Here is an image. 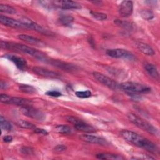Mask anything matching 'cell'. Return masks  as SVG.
<instances>
[{"label":"cell","mask_w":160,"mask_h":160,"mask_svg":"<svg viewBox=\"0 0 160 160\" xmlns=\"http://www.w3.org/2000/svg\"><path fill=\"white\" fill-rule=\"evenodd\" d=\"M145 71L147 74L151 78L159 80V73L156 68V66L151 63H145L144 65Z\"/></svg>","instance_id":"e0dca14e"},{"label":"cell","mask_w":160,"mask_h":160,"mask_svg":"<svg viewBox=\"0 0 160 160\" xmlns=\"http://www.w3.org/2000/svg\"><path fill=\"white\" fill-rule=\"evenodd\" d=\"M8 85L6 83L5 81H3L2 80L1 81V84H0V87H1V89H6L7 88Z\"/></svg>","instance_id":"60d3db41"},{"label":"cell","mask_w":160,"mask_h":160,"mask_svg":"<svg viewBox=\"0 0 160 160\" xmlns=\"http://www.w3.org/2000/svg\"><path fill=\"white\" fill-rule=\"evenodd\" d=\"M1 48L4 49H10L17 52H22L29 56H33L39 60H43L46 59V55L42 52L38 51L29 46L22 44L1 41Z\"/></svg>","instance_id":"7a4b0ae2"},{"label":"cell","mask_w":160,"mask_h":160,"mask_svg":"<svg viewBox=\"0 0 160 160\" xmlns=\"http://www.w3.org/2000/svg\"><path fill=\"white\" fill-rule=\"evenodd\" d=\"M0 11L9 14H14L16 13V11L13 7L4 4H0Z\"/></svg>","instance_id":"484cf974"},{"label":"cell","mask_w":160,"mask_h":160,"mask_svg":"<svg viewBox=\"0 0 160 160\" xmlns=\"http://www.w3.org/2000/svg\"><path fill=\"white\" fill-rule=\"evenodd\" d=\"M120 134L124 139L136 146L143 148L152 153H157L159 151L156 144L136 132L125 129L122 130Z\"/></svg>","instance_id":"6da1fadb"},{"label":"cell","mask_w":160,"mask_h":160,"mask_svg":"<svg viewBox=\"0 0 160 160\" xmlns=\"http://www.w3.org/2000/svg\"><path fill=\"white\" fill-rule=\"evenodd\" d=\"M90 2L96 6H101L103 4V2L101 1H92Z\"/></svg>","instance_id":"ab89813d"},{"label":"cell","mask_w":160,"mask_h":160,"mask_svg":"<svg viewBox=\"0 0 160 160\" xmlns=\"http://www.w3.org/2000/svg\"><path fill=\"white\" fill-rule=\"evenodd\" d=\"M55 131L58 133L59 134H68L71 132V129L70 127L64 124H60V125H57L55 127L54 129Z\"/></svg>","instance_id":"cb8c5ba5"},{"label":"cell","mask_w":160,"mask_h":160,"mask_svg":"<svg viewBox=\"0 0 160 160\" xmlns=\"http://www.w3.org/2000/svg\"><path fill=\"white\" fill-rule=\"evenodd\" d=\"M4 57L7 58L9 61H12L16 65V66L20 70L24 71L28 67V64L26 59H24L22 57L18 56L14 54H4Z\"/></svg>","instance_id":"4fadbf2b"},{"label":"cell","mask_w":160,"mask_h":160,"mask_svg":"<svg viewBox=\"0 0 160 160\" xmlns=\"http://www.w3.org/2000/svg\"><path fill=\"white\" fill-rule=\"evenodd\" d=\"M120 89L126 92L128 94H147L151 92L150 87L133 82H124L119 84Z\"/></svg>","instance_id":"277c9868"},{"label":"cell","mask_w":160,"mask_h":160,"mask_svg":"<svg viewBox=\"0 0 160 160\" xmlns=\"http://www.w3.org/2000/svg\"><path fill=\"white\" fill-rule=\"evenodd\" d=\"M89 14L92 17H93L98 21H104L107 19V15L104 13L91 11L89 12Z\"/></svg>","instance_id":"f1b7e54d"},{"label":"cell","mask_w":160,"mask_h":160,"mask_svg":"<svg viewBox=\"0 0 160 160\" xmlns=\"http://www.w3.org/2000/svg\"><path fill=\"white\" fill-rule=\"evenodd\" d=\"M34 132L36 133H38V134H44V135H46L48 134V132H47L46 130L44 129H41V128H36L35 129H33Z\"/></svg>","instance_id":"74e56055"},{"label":"cell","mask_w":160,"mask_h":160,"mask_svg":"<svg viewBox=\"0 0 160 160\" xmlns=\"http://www.w3.org/2000/svg\"><path fill=\"white\" fill-rule=\"evenodd\" d=\"M52 5L63 9H78L81 8V4L73 1H52Z\"/></svg>","instance_id":"8fae6325"},{"label":"cell","mask_w":160,"mask_h":160,"mask_svg":"<svg viewBox=\"0 0 160 160\" xmlns=\"http://www.w3.org/2000/svg\"><path fill=\"white\" fill-rule=\"evenodd\" d=\"M66 118L67 121H68L71 124H72L74 126L76 124H78L82 121V120L79 119L78 118L75 117V116H66Z\"/></svg>","instance_id":"1f68e13d"},{"label":"cell","mask_w":160,"mask_h":160,"mask_svg":"<svg viewBox=\"0 0 160 160\" xmlns=\"http://www.w3.org/2000/svg\"><path fill=\"white\" fill-rule=\"evenodd\" d=\"M80 139L82 140L83 141L92 143V144H99L101 146H106L109 144V142L108 141L101 137L94 136V135H90L88 134H82L80 136Z\"/></svg>","instance_id":"5bb4252c"},{"label":"cell","mask_w":160,"mask_h":160,"mask_svg":"<svg viewBox=\"0 0 160 160\" xmlns=\"http://www.w3.org/2000/svg\"><path fill=\"white\" fill-rule=\"evenodd\" d=\"M44 60L47 61L49 64L68 72H74L78 70V67L76 65L68 63V62L62 61L61 60H57V59L48 60L46 58Z\"/></svg>","instance_id":"9c48e42d"},{"label":"cell","mask_w":160,"mask_h":160,"mask_svg":"<svg viewBox=\"0 0 160 160\" xmlns=\"http://www.w3.org/2000/svg\"><path fill=\"white\" fill-rule=\"evenodd\" d=\"M0 125L2 129L5 131H11L12 129V125L9 121L6 120L2 115L0 116Z\"/></svg>","instance_id":"4316f807"},{"label":"cell","mask_w":160,"mask_h":160,"mask_svg":"<svg viewBox=\"0 0 160 160\" xmlns=\"http://www.w3.org/2000/svg\"><path fill=\"white\" fill-rule=\"evenodd\" d=\"M127 116L129 121H131L132 124H134L135 126L141 129L142 130L154 136L159 135L158 129L144 119L138 116L137 115L132 112L128 114Z\"/></svg>","instance_id":"3957f363"},{"label":"cell","mask_w":160,"mask_h":160,"mask_svg":"<svg viewBox=\"0 0 160 160\" xmlns=\"http://www.w3.org/2000/svg\"><path fill=\"white\" fill-rule=\"evenodd\" d=\"M136 46L138 49L141 52L147 56H153L155 54V51H154V49L149 45L144 42H138L136 43Z\"/></svg>","instance_id":"ac0fdd59"},{"label":"cell","mask_w":160,"mask_h":160,"mask_svg":"<svg viewBox=\"0 0 160 160\" xmlns=\"http://www.w3.org/2000/svg\"><path fill=\"white\" fill-rule=\"evenodd\" d=\"M11 96L6 94H1L0 95V101L1 102L4 104H9L10 102V99H11Z\"/></svg>","instance_id":"836d02e7"},{"label":"cell","mask_w":160,"mask_h":160,"mask_svg":"<svg viewBox=\"0 0 160 160\" xmlns=\"http://www.w3.org/2000/svg\"><path fill=\"white\" fill-rule=\"evenodd\" d=\"M46 94L48 96H52V97H59L60 96L62 95L61 92H60L58 91H56V90H52V91H48L46 92Z\"/></svg>","instance_id":"8d00e7d4"},{"label":"cell","mask_w":160,"mask_h":160,"mask_svg":"<svg viewBox=\"0 0 160 160\" xmlns=\"http://www.w3.org/2000/svg\"><path fill=\"white\" fill-rule=\"evenodd\" d=\"M96 158L100 159H110V160H122L124 159V158L121 155L112 154L109 152H102L98 153L96 155Z\"/></svg>","instance_id":"d6986e66"},{"label":"cell","mask_w":160,"mask_h":160,"mask_svg":"<svg viewBox=\"0 0 160 160\" xmlns=\"http://www.w3.org/2000/svg\"><path fill=\"white\" fill-rule=\"evenodd\" d=\"M74 128L78 131L85 132H94L96 131V129L93 126L83 121L81 122L74 125Z\"/></svg>","instance_id":"44dd1931"},{"label":"cell","mask_w":160,"mask_h":160,"mask_svg":"<svg viewBox=\"0 0 160 160\" xmlns=\"http://www.w3.org/2000/svg\"><path fill=\"white\" fill-rule=\"evenodd\" d=\"M92 75L97 81H98L99 82L104 84V86H107L108 88L112 90H117L120 89L119 84L116 81L110 78L109 77L104 75V74L97 71H94L92 72Z\"/></svg>","instance_id":"8992f818"},{"label":"cell","mask_w":160,"mask_h":160,"mask_svg":"<svg viewBox=\"0 0 160 160\" xmlns=\"http://www.w3.org/2000/svg\"><path fill=\"white\" fill-rule=\"evenodd\" d=\"M133 159H154V158L147 155V154H142V155H136L135 157L131 158Z\"/></svg>","instance_id":"d590c367"},{"label":"cell","mask_w":160,"mask_h":160,"mask_svg":"<svg viewBox=\"0 0 160 160\" xmlns=\"http://www.w3.org/2000/svg\"><path fill=\"white\" fill-rule=\"evenodd\" d=\"M3 141L5 142H9L12 141V137L11 136H5L3 137Z\"/></svg>","instance_id":"f35d334b"},{"label":"cell","mask_w":160,"mask_h":160,"mask_svg":"<svg viewBox=\"0 0 160 160\" xmlns=\"http://www.w3.org/2000/svg\"><path fill=\"white\" fill-rule=\"evenodd\" d=\"M20 21L22 24H24V25L25 26L26 29L35 31L39 33H41V34H44L46 36H52L54 34L51 31H49V30L44 28L39 24H37L36 22L32 21V20H31L28 18H23L20 20Z\"/></svg>","instance_id":"52a82bcc"},{"label":"cell","mask_w":160,"mask_h":160,"mask_svg":"<svg viewBox=\"0 0 160 160\" xmlns=\"http://www.w3.org/2000/svg\"><path fill=\"white\" fill-rule=\"evenodd\" d=\"M34 72L39 76L48 78H59L61 77V74L58 72L49 70L47 68L39 66H35L32 68Z\"/></svg>","instance_id":"30bf717a"},{"label":"cell","mask_w":160,"mask_h":160,"mask_svg":"<svg viewBox=\"0 0 160 160\" xmlns=\"http://www.w3.org/2000/svg\"><path fill=\"white\" fill-rule=\"evenodd\" d=\"M74 21V19L72 16L69 15L66 16H61L59 19L58 21L59 22L64 26H70L73 23Z\"/></svg>","instance_id":"7402d4cb"},{"label":"cell","mask_w":160,"mask_h":160,"mask_svg":"<svg viewBox=\"0 0 160 160\" xmlns=\"http://www.w3.org/2000/svg\"><path fill=\"white\" fill-rule=\"evenodd\" d=\"M140 14L141 17L145 20H151L154 17L153 12L149 9L142 10L140 12Z\"/></svg>","instance_id":"f546056e"},{"label":"cell","mask_w":160,"mask_h":160,"mask_svg":"<svg viewBox=\"0 0 160 160\" xmlns=\"http://www.w3.org/2000/svg\"><path fill=\"white\" fill-rule=\"evenodd\" d=\"M20 111L26 116L36 119L37 121H42L45 119L46 116L41 111L31 106H24L20 107Z\"/></svg>","instance_id":"5b68a950"},{"label":"cell","mask_w":160,"mask_h":160,"mask_svg":"<svg viewBox=\"0 0 160 160\" xmlns=\"http://www.w3.org/2000/svg\"><path fill=\"white\" fill-rule=\"evenodd\" d=\"M114 23L116 25H118V26H120V27H121L126 30H128V31H132L134 29L133 25L128 21L119 20V19H116L114 21Z\"/></svg>","instance_id":"603a6c76"},{"label":"cell","mask_w":160,"mask_h":160,"mask_svg":"<svg viewBox=\"0 0 160 160\" xmlns=\"http://www.w3.org/2000/svg\"><path fill=\"white\" fill-rule=\"evenodd\" d=\"M0 22L4 26L13 28H24L26 29L24 24H22L20 21L9 18L3 15L0 16Z\"/></svg>","instance_id":"9a60e30c"},{"label":"cell","mask_w":160,"mask_h":160,"mask_svg":"<svg viewBox=\"0 0 160 160\" xmlns=\"http://www.w3.org/2000/svg\"><path fill=\"white\" fill-rule=\"evenodd\" d=\"M106 53L109 56L114 58H125L130 60L134 59L135 58L131 52L124 49H108Z\"/></svg>","instance_id":"ba28073f"},{"label":"cell","mask_w":160,"mask_h":160,"mask_svg":"<svg viewBox=\"0 0 160 160\" xmlns=\"http://www.w3.org/2000/svg\"><path fill=\"white\" fill-rule=\"evenodd\" d=\"M17 124L22 128H24V129H35L36 127V126L32 123V122H30L29 121H25V120H22V119H20L19 120L18 122H17Z\"/></svg>","instance_id":"d4e9b609"},{"label":"cell","mask_w":160,"mask_h":160,"mask_svg":"<svg viewBox=\"0 0 160 160\" xmlns=\"http://www.w3.org/2000/svg\"><path fill=\"white\" fill-rule=\"evenodd\" d=\"M9 104H14L16 106H19L20 107L24 106H31V101L25 98L11 96Z\"/></svg>","instance_id":"ffe728a7"},{"label":"cell","mask_w":160,"mask_h":160,"mask_svg":"<svg viewBox=\"0 0 160 160\" xmlns=\"http://www.w3.org/2000/svg\"><path fill=\"white\" fill-rule=\"evenodd\" d=\"M66 150V147L62 144H58L56 146H55L54 148V151L58 154L61 153L65 151Z\"/></svg>","instance_id":"e575fe53"},{"label":"cell","mask_w":160,"mask_h":160,"mask_svg":"<svg viewBox=\"0 0 160 160\" xmlns=\"http://www.w3.org/2000/svg\"><path fill=\"white\" fill-rule=\"evenodd\" d=\"M133 11V2L131 1H123L121 2L118 8V12L122 17H128L131 16Z\"/></svg>","instance_id":"7c38bea8"},{"label":"cell","mask_w":160,"mask_h":160,"mask_svg":"<svg viewBox=\"0 0 160 160\" xmlns=\"http://www.w3.org/2000/svg\"><path fill=\"white\" fill-rule=\"evenodd\" d=\"M19 89L21 91L25 93L32 94L36 92V89L33 86L29 84H20L19 86Z\"/></svg>","instance_id":"83f0119b"},{"label":"cell","mask_w":160,"mask_h":160,"mask_svg":"<svg viewBox=\"0 0 160 160\" xmlns=\"http://www.w3.org/2000/svg\"><path fill=\"white\" fill-rule=\"evenodd\" d=\"M76 96L80 98H88L91 96V92L89 90L82 91H76L75 92Z\"/></svg>","instance_id":"4dcf8cb0"},{"label":"cell","mask_w":160,"mask_h":160,"mask_svg":"<svg viewBox=\"0 0 160 160\" xmlns=\"http://www.w3.org/2000/svg\"><path fill=\"white\" fill-rule=\"evenodd\" d=\"M21 152L26 155H32L34 154V149L28 146H23L21 148Z\"/></svg>","instance_id":"d6a6232c"},{"label":"cell","mask_w":160,"mask_h":160,"mask_svg":"<svg viewBox=\"0 0 160 160\" xmlns=\"http://www.w3.org/2000/svg\"><path fill=\"white\" fill-rule=\"evenodd\" d=\"M18 39L27 42L28 44H32L38 47H45L46 44L42 41L39 39H38L35 37L28 35V34H19L18 36Z\"/></svg>","instance_id":"2e32d148"},{"label":"cell","mask_w":160,"mask_h":160,"mask_svg":"<svg viewBox=\"0 0 160 160\" xmlns=\"http://www.w3.org/2000/svg\"><path fill=\"white\" fill-rule=\"evenodd\" d=\"M88 41H89V44H91V46H94V41H93V39H91V38L88 39Z\"/></svg>","instance_id":"b9f144b4"}]
</instances>
